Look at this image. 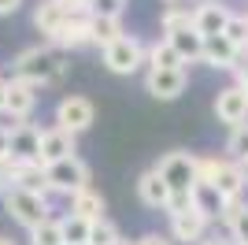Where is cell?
Wrapping results in <instances>:
<instances>
[{"label": "cell", "instance_id": "cell-15", "mask_svg": "<svg viewBox=\"0 0 248 245\" xmlns=\"http://www.w3.org/2000/svg\"><path fill=\"white\" fill-rule=\"evenodd\" d=\"M74 134H67V130H60L56 122H52L48 130H41V167H48V163H60V160H67V156H78L74 153Z\"/></svg>", "mask_w": 248, "mask_h": 245}, {"label": "cell", "instance_id": "cell-28", "mask_svg": "<svg viewBox=\"0 0 248 245\" xmlns=\"http://www.w3.org/2000/svg\"><path fill=\"white\" fill-rule=\"evenodd\" d=\"M30 245H67V242H63L60 219H45L41 227H33V230H30Z\"/></svg>", "mask_w": 248, "mask_h": 245}, {"label": "cell", "instance_id": "cell-25", "mask_svg": "<svg viewBox=\"0 0 248 245\" xmlns=\"http://www.w3.org/2000/svg\"><path fill=\"white\" fill-rule=\"evenodd\" d=\"M60 227H63V242H67V245H89V227H93V223H85L82 215L67 212L60 219Z\"/></svg>", "mask_w": 248, "mask_h": 245}, {"label": "cell", "instance_id": "cell-41", "mask_svg": "<svg viewBox=\"0 0 248 245\" xmlns=\"http://www.w3.org/2000/svg\"><path fill=\"white\" fill-rule=\"evenodd\" d=\"M0 245H15V242H11V238H8V234H0Z\"/></svg>", "mask_w": 248, "mask_h": 245}, {"label": "cell", "instance_id": "cell-13", "mask_svg": "<svg viewBox=\"0 0 248 245\" xmlns=\"http://www.w3.org/2000/svg\"><path fill=\"white\" fill-rule=\"evenodd\" d=\"M245 186H248V171H245V163H237V160H222V167H218V175H215V190L222 201H241L245 197Z\"/></svg>", "mask_w": 248, "mask_h": 245}, {"label": "cell", "instance_id": "cell-12", "mask_svg": "<svg viewBox=\"0 0 248 245\" xmlns=\"http://www.w3.org/2000/svg\"><path fill=\"white\" fill-rule=\"evenodd\" d=\"M8 134H11V160L41 163V130H37L30 119H26V122H11Z\"/></svg>", "mask_w": 248, "mask_h": 245}, {"label": "cell", "instance_id": "cell-27", "mask_svg": "<svg viewBox=\"0 0 248 245\" xmlns=\"http://www.w3.org/2000/svg\"><path fill=\"white\" fill-rule=\"evenodd\" d=\"M222 37H226L237 52H248V15H230Z\"/></svg>", "mask_w": 248, "mask_h": 245}, {"label": "cell", "instance_id": "cell-24", "mask_svg": "<svg viewBox=\"0 0 248 245\" xmlns=\"http://www.w3.org/2000/svg\"><path fill=\"white\" fill-rule=\"evenodd\" d=\"M193 208H200V212L215 223L218 212H222V197H218L211 186H193Z\"/></svg>", "mask_w": 248, "mask_h": 245}, {"label": "cell", "instance_id": "cell-38", "mask_svg": "<svg viewBox=\"0 0 248 245\" xmlns=\"http://www.w3.org/2000/svg\"><path fill=\"white\" fill-rule=\"evenodd\" d=\"M233 74H237V86H241V93L248 97V67H245V63H237V71H233Z\"/></svg>", "mask_w": 248, "mask_h": 245}, {"label": "cell", "instance_id": "cell-35", "mask_svg": "<svg viewBox=\"0 0 248 245\" xmlns=\"http://www.w3.org/2000/svg\"><path fill=\"white\" fill-rule=\"evenodd\" d=\"M11 160V134L8 126H0V163H8Z\"/></svg>", "mask_w": 248, "mask_h": 245}, {"label": "cell", "instance_id": "cell-9", "mask_svg": "<svg viewBox=\"0 0 248 245\" xmlns=\"http://www.w3.org/2000/svg\"><path fill=\"white\" fill-rule=\"evenodd\" d=\"M233 11L226 4H218V0H200L197 8H193V30L200 37H218V34L226 30V22Z\"/></svg>", "mask_w": 248, "mask_h": 245}, {"label": "cell", "instance_id": "cell-43", "mask_svg": "<svg viewBox=\"0 0 248 245\" xmlns=\"http://www.w3.org/2000/svg\"><path fill=\"white\" fill-rule=\"evenodd\" d=\"M115 245H130V242H115Z\"/></svg>", "mask_w": 248, "mask_h": 245}, {"label": "cell", "instance_id": "cell-33", "mask_svg": "<svg viewBox=\"0 0 248 245\" xmlns=\"http://www.w3.org/2000/svg\"><path fill=\"white\" fill-rule=\"evenodd\" d=\"M126 0H93V15H108V19H123Z\"/></svg>", "mask_w": 248, "mask_h": 245}, {"label": "cell", "instance_id": "cell-39", "mask_svg": "<svg viewBox=\"0 0 248 245\" xmlns=\"http://www.w3.org/2000/svg\"><path fill=\"white\" fill-rule=\"evenodd\" d=\"M8 112V78H0V115Z\"/></svg>", "mask_w": 248, "mask_h": 245}, {"label": "cell", "instance_id": "cell-6", "mask_svg": "<svg viewBox=\"0 0 248 245\" xmlns=\"http://www.w3.org/2000/svg\"><path fill=\"white\" fill-rule=\"evenodd\" d=\"M155 171H159V178H163L170 190H193L197 186V156L193 153H167L159 156V163H155Z\"/></svg>", "mask_w": 248, "mask_h": 245}, {"label": "cell", "instance_id": "cell-36", "mask_svg": "<svg viewBox=\"0 0 248 245\" xmlns=\"http://www.w3.org/2000/svg\"><path fill=\"white\" fill-rule=\"evenodd\" d=\"M134 245H174V242H170V234H141Z\"/></svg>", "mask_w": 248, "mask_h": 245}, {"label": "cell", "instance_id": "cell-4", "mask_svg": "<svg viewBox=\"0 0 248 245\" xmlns=\"http://www.w3.org/2000/svg\"><path fill=\"white\" fill-rule=\"evenodd\" d=\"M145 56H148V45L145 41H137L134 34H126L111 45V49H104V67L111 74H134L145 67Z\"/></svg>", "mask_w": 248, "mask_h": 245}, {"label": "cell", "instance_id": "cell-32", "mask_svg": "<svg viewBox=\"0 0 248 245\" xmlns=\"http://www.w3.org/2000/svg\"><path fill=\"white\" fill-rule=\"evenodd\" d=\"M186 208H193V190H170V201H167L163 212L178 215V212H186Z\"/></svg>", "mask_w": 248, "mask_h": 245}, {"label": "cell", "instance_id": "cell-31", "mask_svg": "<svg viewBox=\"0 0 248 245\" xmlns=\"http://www.w3.org/2000/svg\"><path fill=\"white\" fill-rule=\"evenodd\" d=\"M218 167H222L218 156H197V186H215Z\"/></svg>", "mask_w": 248, "mask_h": 245}, {"label": "cell", "instance_id": "cell-17", "mask_svg": "<svg viewBox=\"0 0 248 245\" xmlns=\"http://www.w3.org/2000/svg\"><path fill=\"white\" fill-rule=\"evenodd\" d=\"M137 197H141V204H148V208H159V212H163L167 201H170V186L159 178V171H155V167H148V171L137 178Z\"/></svg>", "mask_w": 248, "mask_h": 245}, {"label": "cell", "instance_id": "cell-5", "mask_svg": "<svg viewBox=\"0 0 248 245\" xmlns=\"http://www.w3.org/2000/svg\"><path fill=\"white\" fill-rule=\"evenodd\" d=\"M4 167V175H8V190L15 186V190H26V193L33 197H48V175H45L41 163H33V160H8V163H0Z\"/></svg>", "mask_w": 248, "mask_h": 245}, {"label": "cell", "instance_id": "cell-3", "mask_svg": "<svg viewBox=\"0 0 248 245\" xmlns=\"http://www.w3.org/2000/svg\"><path fill=\"white\" fill-rule=\"evenodd\" d=\"M45 175H48L52 193L74 197V193H82V190H89V163H85L82 156H67V160H60V163H48Z\"/></svg>", "mask_w": 248, "mask_h": 245}, {"label": "cell", "instance_id": "cell-21", "mask_svg": "<svg viewBox=\"0 0 248 245\" xmlns=\"http://www.w3.org/2000/svg\"><path fill=\"white\" fill-rule=\"evenodd\" d=\"M48 45H56V49H82V45H89V19H67L56 30V37L48 41Z\"/></svg>", "mask_w": 248, "mask_h": 245}, {"label": "cell", "instance_id": "cell-30", "mask_svg": "<svg viewBox=\"0 0 248 245\" xmlns=\"http://www.w3.org/2000/svg\"><path fill=\"white\" fill-rule=\"evenodd\" d=\"M186 26H193V11L182 8V4H170V8L163 11V37L174 30H186Z\"/></svg>", "mask_w": 248, "mask_h": 245}, {"label": "cell", "instance_id": "cell-22", "mask_svg": "<svg viewBox=\"0 0 248 245\" xmlns=\"http://www.w3.org/2000/svg\"><path fill=\"white\" fill-rule=\"evenodd\" d=\"M145 63H148V71H178V67H186V63L178 60V52L170 49V41H167V37H159V41L148 45Z\"/></svg>", "mask_w": 248, "mask_h": 245}, {"label": "cell", "instance_id": "cell-14", "mask_svg": "<svg viewBox=\"0 0 248 245\" xmlns=\"http://www.w3.org/2000/svg\"><path fill=\"white\" fill-rule=\"evenodd\" d=\"M37 86H30V82H22V78H8V112L15 122H26L30 119V112L37 108Z\"/></svg>", "mask_w": 248, "mask_h": 245}, {"label": "cell", "instance_id": "cell-7", "mask_svg": "<svg viewBox=\"0 0 248 245\" xmlns=\"http://www.w3.org/2000/svg\"><path fill=\"white\" fill-rule=\"evenodd\" d=\"M93 119H96V108H93L89 97H63V101L56 104V126L67 130V134H74V138L89 130Z\"/></svg>", "mask_w": 248, "mask_h": 245}, {"label": "cell", "instance_id": "cell-23", "mask_svg": "<svg viewBox=\"0 0 248 245\" xmlns=\"http://www.w3.org/2000/svg\"><path fill=\"white\" fill-rule=\"evenodd\" d=\"M71 215H82L85 223L104 219V197L96 193L93 186H89V190H82V193H74V197H71Z\"/></svg>", "mask_w": 248, "mask_h": 245}, {"label": "cell", "instance_id": "cell-44", "mask_svg": "<svg viewBox=\"0 0 248 245\" xmlns=\"http://www.w3.org/2000/svg\"><path fill=\"white\" fill-rule=\"evenodd\" d=\"M245 171H248V160H245Z\"/></svg>", "mask_w": 248, "mask_h": 245}, {"label": "cell", "instance_id": "cell-34", "mask_svg": "<svg viewBox=\"0 0 248 245\" xmlns=\"http://www.w3.org/2000/svg\"><path fill=\"white\" fill-rule=\"evenodd\" d=\"M230 238H233V245H248V204L241 208L237 219H233V227H230Z\"/></svg>", "mask_w": 248, "mask_h": 245}, {"label": "cell", "instance_id": "cell-26", "mask_svg": "<svg viewBox=\"0 0 248 245\" xmlns=\"http://www.w3.org/2000/svg\"><path fill=\"white\" fill-rule=\"evenodd\" d=\"M226 160H237V163L248 160V122H241V126L230 130V138H226Z\"/></svg>", "mask_w": 248, "mask_h": 245}, {"label": "cell", "instance_id": "cell-10", "mask_svg": "<svg viewBox=\"0 0 248 245\" xmlns=\"http://www.w3.org/2000/svg\"><path fill=\"white\" fill-rule=\"evenodd\" d=\"M189 86V71L178 67V71H148L145 74V89L152 93L155 101H178Z\"/></svg>", "mask_w": 248, "mask_h": 245}, {"label": "cell", "instance_id": "cell-8", "mask_svg": "<svg viewBox=\"0 0 248 245\" xmlns=\"http://www.w3.org/2000/svg\"><path fill=\"white\" fill-rule=\"evenodd\" d=\"M207 227H211V219H207L200 208H186V212L170 215V242L200 245L207 238Z\"/></svg>", "mask_w": 248, "mask_h": 245}, {"label": "cell", "instance_id": "cell-2", "mask_svg": "<svg viewBox=\"0 0 248 245\" xmlns=\"http://www.w3.org/2000/svg\"><path fill=\"white\" fill-rule=\"evenodd\" d=\"M0 201H4V212L19 227H26V230H33V227H41L45 219H52L48 197H33V193H26V190H15V186H11V190L0 193Z\"/></svg>", "mask_w": 248, "mask_h": 245}, {"label": "cell", "instance_id": "cell-1", "mask_svg": "<svg viewBox=\"0 0 248 245\" xmlns=\"http://www.w3.org/2000/svg\"><path fill=\"white\" fill-rule=\"evenodd\" d=\"M67 74V52L56 49V45H30L15 56V74L11 78H22L30 86H56V82Z\"/></svg>", "mask_w": 248, "mask_h": 245}, {"label": "cell", "instance_id": "cell-37", "mask_svg": "<svg viewBox=\"0 0 248 245\" xmlns=\"http://www.w3.org/2000/svg\"><path fill=\"white\" fill-rule=\"evenodd\" d=\"M19 8H22V0H0V19H4V15H15Z\"/></svg>", "mask_w": 248, "mask_h": 245}, {"label": "cell", "instance_id": "cell-19", "mask_svg": "<svg viewBox=\"0 0 248 245\" xmlns=\"http://www.w3.org/2000/svg\"><path fill=\"white\" fill-rule=\"evenodd\" d=\"M119 37H126L123 19H108V15H89V45L111 49Z\"/></svg>", "mask_w": 248, "mask_h": 245}, {"label": "cell", "instance_id": "cell-29", "mask_svg": "<svg viewBox=\"0 0 248 245\" xmlns=\"http://www.w3.org/2000/svg\"><path fill=\"white\" fill-rule=\"evenodd\" d=\"M115 242H123V234H119V227H115L108 215L89 227V245H115Z\"/></svg>", "mask_w": 248, "mask_h": 245}, {"label": "cell", "instance_id": "cell-11", "mask_svg": "<svg viewBox=\"0 0 248 245\" xmlns=\"http://www.w3.org/2000/svg\"><path fill=\"white\" fill-rule=\"evenodd\" d=\"M215 115H218V122H226L230 130H233V126H241V122H248V97L241 93L237 82H233V86H226V89H218V97H215Z\"/></svg>", "mask_w": 248, "mask_h": 245}, {"label": "cell", "instance_id": "cell-20", "mask_svg": "<svg viewBox=\"0 0 248 245\" xmlns=\"http://www.w3.org/2000/svg\"><path fill=\"white\" fill-rule=\"evenodd\" d=\"M63 22H67V11H63L60 0H41L37 8H33V26L45 34V37H56V30H60Z\"/></svg>", "mask_w": 248, "mask_h": 245}, {"label": "cell", "instance_id": "cell-40", "mask_svg": "<svg viewBox=\"0 0 248 245\" xmlns=\"http://www.w3.org/2000/svg\"><path fill=\"white\" fill-rule=\"evenodd\" d=\"M200 245H230V242H222V238H204Z\"/></svg>", "mask_w": 248, "mask_h": 245}, {"label": "cell", "instance_id": "cell-42", "mask_svg": "<svg viewBox=\"0 0 248 245\" xmlns=\"http://www.w3.org/2000/svg\"><path fill=\"white\" fill-rule=\"evenodd\" d=\"M163 4H167V8H170V4H178V0H163Z\"/></svg>", "mask_w": 248, "mask_h": 245}, {"label": "cell", "instance_id": "cell-18", "mask_svg": "<svg viewBox=\"0 0 248 245\" xmlns=\"http://www.w3.org/2000/svg\"><path fill=\"white\" fill-rule=\"evenodd\" d=\"M167 41H170V49L178 52V60L186 63V67H189V63H200V60H204V37H200L193 26L167 34Z\"/></svg>", "mask_w": 248, "mask_h": 245}, {"label": "cell", "instance_id": "cell-16", "mask_svg": "<svg viewBox=\"0 0 248 245\" xmlns=\"http://www.w3.org/2000/svg\"><path fill=\"white\" fill-rule=\"evenodd\" d=\"M207 67H215V71H237V63H241V52L230 45L222 34L218 37H204V60Z\"/></svg>", "mask_w": 248, "mask_h": 245}]
</instances>
